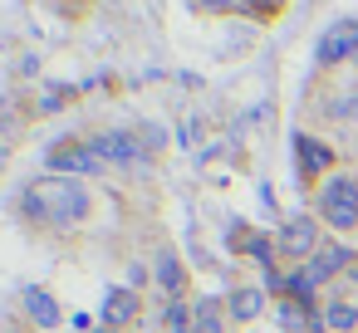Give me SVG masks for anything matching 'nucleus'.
I'll return each mask as SVG.
<instances>
[{
  "instance_id": "20",
  "label": "nucleus",
  "mask_w": 358,
  "mask_h": 333,
  "mask_svg": "<svg viewBox=\"0 0 358 333\" xmlns=\"http://www.w3.org/2000/svg\"><path fill=\"white\" fill-rule=\"evenodd\" d=\"M94 333H123V328H108V323H99V328H94Z\"/></svg>"
},
{
  "instance_id": "14",
  "label": "nucleus",
  "mask_w": 358,
  "mask_h": 333,
  "mask_svg": "<svg viewBox=\"0 0 358 333\" xmlns=\"http://www.w3.org/2000/svg\"><path fill=\"white\" fill-rule=\"evenodd\" d=\"M353 328H358V304L329 299L324 304V333H353Z\"/></svg>"
},
{
  "instance_id": "6",
  "label": "nucleus",
  "mask_w": 358,
  "mask_h": 333,
  "mask_svg": "<svg viewBox=\"0 0 358 333\" xmlns=\"http://www.w3.org/2000/svg\"><path fill=\"white\" fill-rule=\"evenodd\" d=\"M314 59H319L324 69H334V64H343V59H358V20H334V25L324 30L319 50H314Z\"/></svg>"
},
{
  "instance_id": "1",
  "label": "nucleus",
  "mask_w": 358,
  "mask_h": 333,
  "mask_svg": "<svg viewBox=\"0 0 358 333\" xmlns=\"http://www.w3.org/2000/svg\"><path fill=\"white\" fill-rule=\"evenodd\" d=\"M25 216L35 225H50V230H74L94 216V191L79 177H59V172L35 177L25 186Z\"/></svg>"
},
{
  "instance_id": "12",
  "label": "nucleus",
  "mask_w": 358,
  "mask_h": 333,
  "mask_svg": "<svg viewBox=\"0 0 358 333\" xmlns=\"http://www.w3.org/2000/svg\"><path fill=\"white\" fill-rule=\"evenodd\" d=\"M192 333H231V313H226V299H216V294L196 299V318H192Z\"/></svg>"
},
{
  "instance_id": "3",
  "label": "nucleus",
  "mask_w": 358,
  "mask_h": 333,
  "mask_svg": "<svg viewBox=\"0 0 358 333\" xmlns=\"http://www.w3.org/2000/svg\"><path fill=\"white\" fill-rule=\"evenodd\" d=\"M89 142L99 147V157H103L108 167H123V172H138V167H148V162H152V142H148L143 133H133V128L94 133Z\"/></svg>"
},
{
  "instance_id": "7",
  "label": "nucleus",
  "mask_w": 358,
  "mask_h": 333,
  "mask_svg": "<svg viewBox=\"0 0 358 333\" xmlns=\"http://www.w3.org/2000/svg\"><path fill=\"white\" fill-rule=\"evenodd\" d=\"M138 318H143V294L128 289V284H113V289L103 294V318H99V323L128 328V323H138Z\"/></svg>"
},
{
  "instance_id": "8",
  "label": "nucleus",
  "mask_w": 358,
  "mask_h": 333,
  "mask_svg": "<svg viewBox=\"0 0 358 333\" xmlns=\"http://www.w3.org/2000/svg\"><path fill=\"white\" fill-rule=\"evenodd\" d=\"M353 265H358V260H353V250H348V245H338V240H324V245H319V255H314L304 269H309V279H314V284H329L334 274H348Z\"/></svg>"
},
{
  "instance_id": "13",
  "label": "nucleus",
  "mask_w": 358,
  "mask_h": 333,
  "mask_svg": "<svg viewBox=\"0 0 358 333\" xmlns=\"http://www.w3.org/2000/svg\"><path fill=\"white\" fill-rule=\"evenodd\" d=\"M157 284H162L167 299H187V265H182L172 250L157 255Z\"/></svg>"
},
{
  "instance_id": "17",
  "label": "nucleus",
  "mask_w": 358,
  "mask_h": 333,
  "mask_svg": "<svg viewBox=\"0 0 358 333\" xmlns=\"http://www.w3.org/2000/svg\"><path fill=\"white\" fill-rule=\"evenodd\" d=\"M309 318H314V309H304V304H294V299H285V294H280V323H285L289 333H294V328H304Z\"/></svg>"
},
{
  "instance_id": "5",
  "label": "nucleus",
  "mask_w": 358,
  "mask_h": 333,
  "mask_svg": "<svg viewBox=\"0 0 358 333\" xmlns=\"http://www.w3.org/2000/svg\"><path fill=\"white\" fill-rule=\"evenodd\" d=\"M50 172H59V177H79V182H89V177H103L108 172V162L99 157V147L84 138V142H55L50 147Z\"/></svg>"
},
{
  "instance_id": "11",
  "label": "nucleus",
  "mask_w": 358,
  "mask_h": 333,
  "mask_svg": "<svg viewBox=\"0 0 358 333\" xmlns=\"http://www.w3.org/2000/svg\"><path fill=\"white\" fill-rule=\"evenodd\" d=\"M265 284H241V289H231L226 294V313H231V323H255L260 313H265Z\"/></svg>"
},
{
  "instance_id": "2",
  "label": "nucleus",
  "mask_w": 358,
  "mask_h": 333,
  "mask_svg": "<svg viewBox=\"0 0 358 333\" xmlns=\"http://www.w3.org/2000/svg\"><path fill=\"white\" fill-rule=\"evenodd\" d=\"M314 206H319V221L329 230H338V235L358 230V177H348V172L324 177L314 191Z\"/></svg>"
},
{
  "instance_id": "21",
  "label": "nucleus",
  "mask_w": 358,
  "mask_h": 333,
  "mask_svg": "<svg viewBox=\"0 0 358 333\" xmlns=\"http://www.w3.org/2000/svg\"><path fill=\"white\" fill-rule=\"evenodd\" d=\"M348 279H353V284H358V265H353V269H348Z\"/></svg>"
},
{
  "instance_id": "18",
  "label": "nucleus",
  "mask_w": 358,
  "mask_h": 333,
  "mask_svg": "<svg viewBox=\"0 0 358 333\" xmlns=\"http://www.w3.org/2000/svg\"><path fill=\"white\" fill-rule=\"evenodd\" d=\"M196 6H201V10H236L241 0H196Z\"/></svg>"
},
{
  "instance_id": "15",
  "label": "nucleus",
  "mask_w": 358,
  "mask_h": 333,
  "mask_svg": "<svg viewBox=\"0 0 358 333\" xmlns=\"http://www.w3.org/2000/svg\"><path fill=\"white\" fill-rule=\"evenodd\" d=\"M285 299H294V304L314 309V299H319V284L309 279V269H304V265H294V269L285 274Z\"/></svg>"
},
{
  "instance_id": "4",
  "label": "nucleus",
  "mask_w": 358,
  "mask_h": 333,
  "mask_svg": "<svg viewBox=\"0 0 358 333\" xmlns=\"http://www.w3.org/2000/svg\"><path fill=\"white\" fill-rule=\"evenodd\" d=\"M324 245V225L319 216H289L280 230H275V250L289 260V265H309Z\"/></svg>"
},
{
  "instance_id": "19",
  "label": "nucleus",
  "mask_w": 358,
  "mask_h": 333,
  "mask_svg": "<svg viewBox=\"0 0 358 333\" xmlns=\"http://www.w3.org/2000/svg\"><path fill=\"white\" fill-rule=\"evenodd\" d=\"M143 284H148V274H143V265H133L128 269V289H143Z\"/></svg>"
},
{
  "instance_id": "9",
  "label": "nucleus",
  "mask_w": 358,
  "mask_h": 333,
  "mask_svg": "<svg viewBox=\"0 0 358 333\" xmlns=\"http://www.w3.org/2000/svg\"><path fill=\"white\" fill-rule=\"evenodd\" d=\"M25 313H30V323L40 328V333H55L59 323H64V309H59V299L45 289V284H25Z\"/></svg>"
},
{
  "instance_id": "16",
  "label": "nucleus",
  "mask_w": 358,
  "mask_h": 333,
  "mask_svg": "<svg viewBox=\"0 0 358 333\" xmlns=\"http://www.w3.org/2000/svg\"><path fill=\"white\" fill-rule=\"evenodd\" d=\"M192 318H196V304L192 299H167V309H162L167 333H192Z\"/></svg>"
},
{
  "instance_id": "10",
  "label": "nucleus",
  "mask_w": 358,
  "mask_h": 333,
  "mask_svg": "<svg viewBox=\"0 0 358 333\" xmlns=\"http://www.w3.org/2000/svg\"><path fill=\"white\" fill-rule=\"evenodd\" d=\"M294 157H299V177H334V147H324L319 138H309V133H299L294 138Z\"/></svg>"
}]
</instances>
